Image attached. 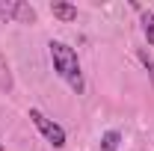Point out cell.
<instances>
[{
    "label": "cell",
    "instance_id": "cell-1",
    "mask_svg": "<svg viewBox=\"0 0 154 151\" xmlns=\"http://www.w3.org/2000/svg\"><path fill=\"white\" fill-rule=\"evenodd\" d=\"M51 62H54V71H57L77 95H83L86 83H83V71H80V59H77V51L68 48L65 42H51Z\"/></svg>",
    "mask_w": 154,
    "mask_h": 151
},
{
    "label": "cell",
    "instance_id": "cell-2",
    "mask_svg": "<svg viewBox=\"0 0 154 151\" xmlns=\"http://www.w3.org/2000/svg\"><path fill=\"white\" fill-rule=\"evenodd\" d=\"M30 119H33V125L38 128V133H42L54 148H62V145H65V131L59 128L54 119H48V116L42 113V110H36V107L30 110Z\"/></svg>",
    "mask_w": 154,
    "mask_h": 151
},
{
    "label": "cell",
    "instance_id": "cell-3",
    "mask_svg": "<svg viewBox=\"0 0 154 151\" xmlns=\"http://www.w3.org/2000/svg\"><path fill=\"white\" fill-rule=\"evenodd\" d=\"M51 12H54V18H59V21H74L77 18V6H71V3H54Z\"/></svg>",
    "mask_w": 154,
    "mask_h": 151
},
{
    "label": "cell",
    "instance_id": "cell-4",
    "mask_svg": "<svg viewBox=\"0 0 154 151\" xmlns=\"http://www.w3.org/2000/svg\"><path fill=\"white\" fill-rule=\"evenodd\" d=\"M18 3H21V0H0V24L15 21V15H18Z\"/></svg>",
    "mask_w": 154,
    "mask_h": 151
},
{
    "label": "cell",
    "instance_id": "cell-5",
    "mask_svg": "<svg viewBox=\"0 0 154 151\" xmlns=\"http://www.w3.org/2000/svg\"><path fill=\"white\" fill-rule=\"evenodd\" d=\"M12 71H9V62H6V57L0 54V92H12Z\"/></svg>",
    "mask_w": 154,
    "mask_h": 151
},
{
    "label": "cell",
    "instance_id": "cell-6",
    "mask_svg": "<svg viewBox=\"0 0 154 151\" xmlns=\"http://www.w3.org/2000/svg\"><path fill=\"white\" fill-rule=\"evenodd\" d=\"M119 145H122V133L119 131H107L101 136V148L98 151H119Z\"/></svg>",
    "mask_w": 154,
    "mask_h": 151
},
{
    "label": "cell",
    "instance_id": "cell-7",
    "mask_svg": "<svg viewBox=\"0 0 154 151\" xmlns=\"http://www.w3.org/2000/svg\"><path fill=\"white\" fill-rule=\"evenodd\" d=\"M142 33L148 39V45H154V12H142Z\"/></svg>",
    "mask_w": 154,
    "mask_h": 151
},
{
    "label": "cell",
    "instance_id": "cell-8",
    "mask_svg": "<svg viewBox=\"0 0 154 151\" xmlns=\"http://www.w3.org/2000/svg\"><path fill=\"white\" fill-rule=\"evenodd\" d=\"M145 65L151 68V77H154V62H151V59H148V57H145Z\"/></svg>",
    "mask_w": 154,
    "mask_h": 151
},
{
    "label": "cell",
    "instance_id": "cell-9",
    "mask_svg": "<svg viewBox=\"0 0 154 151\" xmlns=\"http://www.w3.org/2000/svg\"><path fill=\"white\" fill-rule=\"evenodd\" d=\"M0 151H3V145H0Z\"/></svg>",
    "mask_w": 154,
    "mask_h": 151
}]
</instances>
